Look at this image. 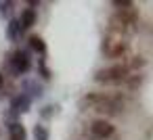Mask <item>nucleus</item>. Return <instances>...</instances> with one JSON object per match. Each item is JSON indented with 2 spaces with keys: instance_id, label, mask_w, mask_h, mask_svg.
Returning a JSON list of instances; mask_svg holds the SVG:
<instances>
[{
  "instance_id": "8",
  "label": "nucleus",
  "mask_w": 153,
  "mask_h": 140,
  "mask_svg": "<svg viewBox=\"0 0 153 140\" xmlns=\"http://www.w3.org/2000/svg\"><path fill=\"white\" fill-rule=\"evenodd\" d=\"M11 136H13V140H25V130H23V125L15 123V125L11 127Z\"/></svg>"
},
{
  "instance_id": "1",
  "label": "nucleus",
  "mask_w": 153,
  "mask_h": 140,
  "mask_svg": "<svg viewBox=\"0 0 153 140\" xmlns=\"http://www.w3.org/2000/svg\"><path fill=\"white\" fill-rule=\"evenodd\" d=\"M115 7H117V13L111 17V27H113V32H117V34H132L134 32V23H136V9H134V4L132 2H126V0H115L113 2Z\"/></svg>"
},
{
  "instance_id": "10",
  "label": "nucleus",
  "mask_w": 153,
  "mask_h": 140,
  "mask_svg": "<svg viewBox=\"0 0 153 140\" xmlns=\"http://www.w3.org/2000/svg\"><path fill=\"white\" fill-rule=\"evenodd\" d=\"M34 136H36V140H48V132H46L44 125H36L34 127Z\"/></svg>"
},
{
  "instance_id": "4",
  "label": "nucleus",
  "mask_w": 153,
  "mask_h": 140,
  "mask_svg": "<svg viewBox=\"0 0 153 140\" xmlns=\"http://www.w3.org/2000/svg\"><path fill=\"white\" fill-rule=\"evenodd\" d=\"M90 136L94 140H105V138L113 136V125L109 121H105V119H97L90 125Z\"/></svg>"
},
{
  "instance_id": "6",
  "label": "nucleus",
  "mask_w": 153,
  "mask_h": 140,
  "mask_svg": "<svg viewBox=\"0 0 153 140\" xmlns=\"http://www.w3.org/2000/svg\"><path fill=\"white\" fill-rule=\"evenodd\" d=\"M13 65H15V69L17 71H27L30 69V61H27V55L25 52H15V57H13Z\"/></svg>"
},
{
  "instance_id": "3",
  "label": "nucleus",
  "mask_w": 153,
  "mask_h": 140,
  "mask_svg": "<svg viewBox=\"0 0 153 140\" xmlns=\"http://www.w3.org/2000/svg\"><path fill=\"white\" fill-rule=\"evenodd\" d=\"M126 77H128V67L126 65H113V67L97 71V82H105V84H117Z\"/></svg>"
},
{
  "instance_id": "2",
  "label": "nucleus",
  "mask_w": 153,
  "mask_h": 140,
  "mask_svg": "<svg viewBox=\"0 0 153 140\" xmlns=\"http://www.w3.org/2000/svg\"><path fill=\"white\" fill-rule=\"evenodd\" d=\"M80 107L86 109H94V111H101V113H107V115H115L117 109H122V100L111 96V94H103V92H94V94H88L80 100Z\"/></svg>"
},
{
  "instance_id": "7",
  "label": "nucleus",
  "mask_w": 153,
  "mask_h": 140,
  "mask_svg": "<svg viewBox=\"0 0 153 140\" xmlns=\"http://www.w3.org/2000/svg\"><path fill=\"white\" fill-rule=\"evenodd\" d=\"M34 21H36V13H34L32 9H25V11H23V15H21V29L32 27V25H34Z\"/></svg>"
},
{
  "instance_id": "11",
  "label": "nucleus",
  "mask_w": 153,
  "mask_h": 140,
  "mask_svg": "<svg viewBox=\"0 0 153 140\" xmlns=\"http://www.w3.org/2000/svg\"><path fill=\"white\" fill-rule=\"evenodd\" d=\"M19 29H21V25H19L17 21H13V23H11V29H9V36H11V38H15Z\"/></svg>"
},
{
  "instance_id": "5",
  "label": "nucleus",
  "mask_w": 153,
  "mask_h": 140,
  "mask_svg": "<svg viewBox=\"0 0 153 140\" xmlns=\"http://www.w3.org/2000/svg\"><path fill=\"white\" fill-rule=\"evenodd\" d=\"M126 48H128V44L122 40V36H117V38H107L105 40V44H103V50L109 55V57H122L124 52H126Z\"/></svg>"
},
{
  "instance_id": "9",
  "label": "nucleus",
  "mask_w": 153,
  "mask_h": 140,
  "mask_svg": "<svg viewBox=\"0 0 153 140\" xmlns=\"http://www.w3.org/2000/svg\"><path fill=\"white\" fill-rule=\"evenodd\" d=\"M30 44H32V48H34V50H38V52H44V50H46V48H44L42 38H38V36H32V38H30Z\"/></svg>"
},
{
  "instance_id": "12",
  "label": "nucleus",
  "mask_w": 153,
  "mask_h": 140,
  "mask_svg": "<svg viewBox=\"0 0 153 140\" xmlns=\"http://www.w3.org/2000/svg\"><path fill=\"white\" fill-rule=\"evenodd\" d=\"M0 86H2V75H0Z\"/></svg>"
}]
</instances>
